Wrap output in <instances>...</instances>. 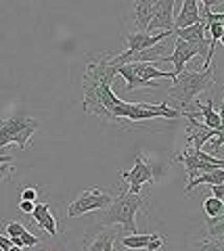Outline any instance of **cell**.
Here are the masks:
<instances>
[{"mask_svg": "<svg viewBox=\"0 0 224 251\" xmlns=\"http://www.w3.org/2000/svg\"><path fill=\"white\" fill-rule=\"evenodd\" d=\"M40 124L34 117H29L25 111H13L9 117L0 120V157H4L2 151L9 145H17L19 149H27L29 140L38 132Z\"/></svg>", "mask_w": 224, "mask_h": 251, "instance_id": "3957f363", "label": "cell"}, {"mask_svg": "<svg viewBox=\"0 0 224 251\" xmlns=\"http://www.w3.org/2000/svg\"><path fill=\"white\" fill-rule=\"evenodd\" d=\"M4 230H6V234H9V239H15V237H21V234L25 232L27 228L21 222H6L4 224Z\"/></svg>", "mask_w": 224, "mask_h": 251, "instance_id": "ffe728a7", "label": "cell"}, {"mask_svg": "<svg viewBox=\"0 0 224 251\" xmlns=\"http://www.w3.org/2000/svg\"><path fill=\"white\" fill-rule=\"evenodd\" d=\"M19 239H21V247H29V249H34V247H38V245H40V243H42L40 239L34 237V234H32V232H27V230L23 232Z\"/></svg>", "mask_w": 224, "mask_h": 251, "instance_id": "44dd1931", "label": "cell"}, {"mask_svg": "<svg viewBox=\"0 0 224 251\" xmlns=\"http://www.w3.org/2000/svg\"><path fill=\"white\" fill-rule=\"evenodd\" d=\"M111 191H103V188H86L80 193V197L74 203L67 205V218H78L90 211H103L113 203Z\"/></svg>", "mask_w": 224, "mask_h": 251, "instance_id": "5b68a950", "label": "cell"}, {"mask_svg": "<svg viewBox=\"0 0 224 251\" xmlns=\"http://www.w3.org/2000/svg\"><path fill=\"white\" fill-rule=\"evenodd\" d=\"M212 197L220 199V201L224 203V184H216V186H212Z\"/></svg>", "mask_w": 224, "mask_h": 251, "instance_id": "484cf974", "label": "cell"}, {"mask_svg": "<svg viewBox=\"0 0 224 251\" xmlns=\"http://www.w3.org/2000/svg\"><path fill=\"white\" fill-rule=\"evenodd\" d=\"M153 232L151 234H128V237H122V247L136 251V249H147V245L151 243Z\"/></svg>", "mask_w": 224, "mask_h": 251, "instance_id": "2e32d148", "label": "cell"}, {"mask_svg": "<svg viewBox=\"0 0 224 251\" xmlns=\"http://www.w3.org/2000/svg\"><path fill=\"white\" fill-rule=\"evenodd\" d=\"M34 251H63V249H61L59 245H55V243H50V245H42L40 243L38 247H34Z\"/></svg>", "mask_w": 224, "mask_h": 251, "instance_id": "4316f807", "label": "cell"}, {"mask_svg": "<svg viewBox=\"0 0 224 251\" xmlns=\"http://www.w3.org/2000/svg\"><path fill=\"white\" fill-rule=\"evenodd\" d=\"M195 57H199V52H197L195 46L180 40V38H174V50H172L170 57H164V61L172 63V65H174V75L178 77L184 72V65H187L191 59H195Z\"/></svg>", "mask_w": 224, "mask_h": 251, "instance_id": "9c48e42d", "label": "cell"}, {"mask_svg": "<svg viewBox=\"0 0 224 251\" xmlns=\"http://www.w3.org/2000/svg\"><path fill=\"white\" fill-rule=\"evenodd\" d=\"M21 201H34L38 203V188H21Z\"/></svg>", "mask_w": 224, "mask_h": 251, "instance_id": "603a6c76", "label": "cell"}, {"mask_svg": "<svg viewBox=\"0 0 224 251\" xmlns=\"http://www.w3.org/2000/svg\"><path fill=\"white\" fill-rule=\"evenodd\" d=\"M126 65L132 69L134 75H138L147 84H151L155 80H172V82L176 80L174 72H161V69H157V61L155 63H141V61H136V63H126Z\"/></svg>", "mask_w": 224, "mask_h": 251, "instance_id": "30bf717a", "label": "cell"}, {"mask_svg": "<svg viewBox=\"0 0 224 251\" xmlns=\"http://www.w3.org/2000/svg\"><path fill=\"white\" fill-rule=\"evenodd\" d=\"M122 226L92 224L82 239V251H130L122 247Z\"/></svg>", "mask_w": 224, "mask_h": 251, "instance_id": "277c9868", "label": "cell"}, {"mask_svg": "<svg viewBox=\"0 0 224 251\" xmlns=\"http://www.w3.org/2000/svg\"><path fill=\"white\" fill-rule=\"evenodd\" d=\"M199 184H210V186L224 184V170H214V172H207V174H201V176L193 178L191 182H187V186H184V193L191 195L193 188L199 186Z\"/></svg>", "mask_w": 224, "mask_h": 251, "instance_id": "9a60e30c", "label": "cell"}, {"mask_svg": "<svg viewBox=\"0 0 224 251\" xmlns=\"http://www.w3.org/2000/svg\"><path fill=\"white\" fill-rule=\"evenodd\" d=\"M9 251H23V247H17V245H13Z\"/></svg>", "mask_w": 224, "mask_h": 251, "instance_id": "4dcf8cb0", "label": "cell"}, {"mask_svg": "<svg viewBox=\"0 0 224 251\" xmlns=\"http://www.w3.org/2000/svg\"><path fill=\"white\" fill-rule=\"evenodd\" d=\"M120 178L124 180V182H128V184H130V191H128V193L141 195L143 184L153 182V180H155V172H153V168L149 166V163H147V159H145V155H143V153H136L132 170L120 172Z\"/></svg>", "mask_w": 224, "mask_h": 251, "instance_id": "8992f818", "label": "cell"}, {"mask_svg": "<svg viewBox=\"0 0 224 251\" xmlns=\"http://www.w3.org/2000/svg\"><path fill=\"white\" fill-rule=\"evenodd\" d=\"M218 44H222V46H224V34H222V38H220V42H218Z\"/></svg>", "mask_w": 224, "mask_h": 251, "instance_id": "1f68e13d", "label": "cell"}, {"mask_svg": "<svg viewBox=\"0 0 224 251\" xmlns=\"http://www.w3.org/2000/svg\"><path fill=\"white\" fill-rule=\"evenodd\" d=\"M34 209H36L34 201H19V211H23V214H34Z\"/></svg>", "mask_w": 224, "mask_h": 251, "instance_id": "d4e9b609", "label": "cell"}, {"mask_svg": "<svg viewBox=\"0 0 224 251\" xmlns=\"http://www.w3.org/2000/svg\"><path fill=\"white\" fill-rule=\"evenodd\" d=\"M164 245H166V239L153 232V239H151V243H149V245H147V251H159V249L164 247Z\"/></svg>", "mask_w": 224, "mask_h": 251, "instance_id": "7402d4cb", "label": "cell"}, {"mask_svg": "<svg viewBox=\"0 0 224 251\" xmlns=\"http://www.w3.org/2000/svg\"><path fill=\"white\" fill-rule=\"evenodd\" d=\"M153 9H155V2L153 0H138L132 2V31H147L149 23L153 19Z\"/></svg>", "mask_w": 224, "mask_h": 251, "instance_id": "8fae6325", "label": "cell"}, {"mask_svg": "<svg viewBox=\"0 0 224 251\" xmlns=\"http://www.w3.org/2000/svg\"><path fill=\"white\" fill-rule=\"evenodd\" d=\"M201 21V13H199V2L197 0H184L178 17L174 19V31L176 29H187L191 25Z\"/></svg>", "mask_w": 224, "mask_h": 251, "instance_id": "4fadbf2b", "label": "cell"}, {"mask_svg": "<svg viewBox=\"0 0 224 251\" xmlns=\"http://www.w3.org/2000/svg\"><path fill=\"white\" fill-rule=\"evenodd\" d=\"M174 0H155L153 19L147 27V34H161V31H174Z\"/></svg>", "mask_w": 224, "mask_h": 251, "instance_id": "52a82bcc", "label": "cell"}, {"mask_svg": "<svg viewBox=\"0 0 224 251\" xmlns=\"http://www.w3.org/2000/svg\"><path fill=\"white\" fill-rule=\"evenodd\" d=\"M11 247H13L11 239H9V237H2V234H0V249H2V251H9Z\"/></svg>", "mask_w": 224, "mask_h": 251, "instance_id": "83f0119b", "label": "cell"}, {"mask_svg": "<svg viewBox=\"0 0 224 251\" xmlns=\"http://www.w3.org/2000/svg\"><path fill=\"white\" fill-rule=\"evenodd\" d=\"M174 38H180V40L193 44L199 52V57L203 59V67L207 65V54H210V44L205 42V23L203 19L195 23V25H191L187 29H176L174 31Z\"/></svg>", "mask_w": 224, "mask_h": 251, "instance_id": "ba28073f", "label": "cell"}, {"mask_svg": "<svg viewBox=\"0 0 224 251\" xmlns=\"http://www.w3.org/2000/svg\"><path fill=\"white\" fill-rule=\"evenodd\" d=\"M220 23H222V29H224V21H220Z\"/></svg>", "mask_w": 224, "mask_h": 251, "instance_id": "d6a6232c", "label": "cell"}, {"mask_svg": "<svg viewBox=\"0 0 224 251\" xmlns=\"http://www.w3.org/2000/svg\"><path fill=\"white\" fill-rule=\"evenodd\" d=\"M218 115H220V122H222V130H224V97H222V103L218 107Z\"/></svg>", "mask_w": 224, "mask_h": 251, "instance_id": "f1b7e54d", "label": "cell"}, {"mask_svg": "<svg viewBox=\"0 0 224 251\" xmlns=\"http://www.w3.org/2000/svg\"><path fill=\"white\" fill-rule=\"evenodd\" d=\"M195 251H224V237L199 241L197 247H195Z\"/></svg>", "mask_w": 224, "mask_h": 251, "instance_id": "ac0fdd59", "label": "cell"}, {"mask_svg": "<svg viewBox=\"0 0 224 251\" xmlns=\"http://www.w3.org/2000/svg\"><path fill=\"white\" fill-rule=\"evenodd\" d=\"M147 207V199L143 195L132 193H120L115 195L113 203L107 209H103L97 218V224L101 226H122L130 234H138L136 228V214Z\"/></svg>", "mask_w": 224, "mask_h": 251, "instance_id": "6da1fadb", "label": "cell"}, {"mask_svg": "<svg viewBox=\"0 0 224 251\" xmlns=\"http://www.w3.org/2000/svg\"><path fill=\"white\" fill-rule=\"evenodd\" d=\"M214 86V72L212 69H201V72H184L176 77L172 88L168 90V97L174 100L172 109L180 111L182 115L189 113L191 105L195 103L197 94L210 90Z\"/></svg>", "mask_w": 224, "mask_h": 251, "instance_id": "7a4b0ae2", "label": "cell"}, {"mask_svg": "<svg viewBox=\"0 0 224 251\" xmlns=\"http://www.w3.org/2000/svg\"><path fill=\"white\" fill-rule=\"evenodd\" d=\"M195 107L199 109V115L203 117V124L207 126L210 130H216V132H220L222 130V122H220V115L218 111L214 109V103H212V99L207 100V103H201V100H195Z\"/></svg>", "mask_w": 224, "mask_h": 251, "instance_id": "5bb4252c", "label": "cell"}, {"mask_svg": "<svg viewBox=\"0 0 224 251\" xmlns=\"http://www.w3.org/2000/svg\"><path fill=\"white\" fill-rule=\"evenodd\" d=\"M13 170H15L13 163H2V166H0V184H2L4 180L13 174Z\"/></svg>", "mask_w": 224, "mask_h": 251, "instance_id": "cb8c5ba5", "label": "cell"}, {"mask_svg": "<svg viewBox=\"0 0 224 251\" xmlns=\"http://www.w3.org/2000/svg\"><path fill=\"white\" fill-rule=\"evenodd\" d=\"M34 222L38 224V228H42L46 234H50L52 239L59 234V226H57V220L55 216L50 214V205L49 203H36V209H34Z\"/></svg>", "mask_w": 224, "mask_h": 251, "instance_id": "7c38bea8", "label": "cell"}, {"mask_svg": "<svg viewBox=\"0 0 224 251\" xmlns=\"http://www.w3.org/2000/svg\"><path fill=\"white\" fill-rule=\"evenodd\" d=\"M2 163H13V157L11 155H4V157H0V166Z\"/></svg>", "mask_w": 224, "mask_h": 251, "instance_id": "f546056e", "label": "cell"}, {"mask_svg": "<svg viewBox=\"0 0 224 251\" xmlns=\"http://www.w3.org/2000/svg\"><path fill=\"white\" fill-rule=\"evenodd\" d=\"M222 207H224V203L220 199H216V197H207L203 201V209H205L207 218H216L222 211Z\"/></svg>", "mask_w": 224, "mask_h": 251, "instance_id": "d6986e66", "label": "cell"}, {"mask_svg": "<svg viewBox=\"0 0 224 251\" xmlns=\"http://www.w3.org/2000/svg\"><path fill=\"white\" fill-rule=\"evenodd\" d=\"M207 239H218L224 237V207L216 218H207Z\"/></svg>", "mask_w": 224, "mask_h": 251, "instance_id": "e0dca14e", "label": "cell"}]
</instances>
